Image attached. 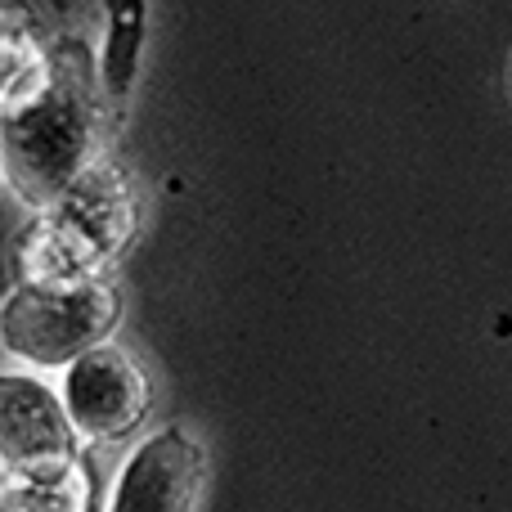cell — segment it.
<instances>
[{"label":"cell","instance_id":"1","mask_svg":"<svg viewBox=\"0 0 512 512\" xmlns=\"http://www.w3.org/2000/svg\"><path fill=\"white\" fill-rule=\"evenodd\" d=\"M95 68L77 41L50 54V77L5 104V180L27 207H54L95 153Z\"/></svg>","mask_w":512,"mask_h":512},{"label":"cell","instance_id":"2","mask_svg":"<svg viewBox=\"0 0 512 512\" xmlns=\"http://www.w3.org/2000/svg\"><path fill=\"white\" fill-rule=\"evenodd\" d=\"M135 230V207L122 176L90 167L32 230L23 248L27 283H81L99 279Z\"/></svg>","mask_w":512,"mask_h":512},{"label":"cell","instance_id":"3","mask_svg":"<svg viewBox=\"0 0 512 512\" xmlns=\"http://www.w3.org/2000/svg\"><path fill=\"white\" fill-rule=\"evenodd\" d=\"M122 319V297L104 279L81 283H18L5 297L0 337L5 351L36 369H72L104 346Z\"/></svg>","mask_w":512,"mask_h":512},{"label":"cell","instance_id":"4","mask_svg":"<svg viewBox=\"0 0 512 512\" xmlns=\"http://www.w3.org/2000/svg\"><path fill=\"white\" fill-rule=\"evenodd\" d=\"M0 459H5V481L59 477L77 463V427L68 418V405L41 378L27 373L0 378Z\"/></svg>","mask_w":512,"mask_h":512},{"label":"cell","instance_id":"5","mask_svg":"<svg viewBox=\"0 0 512 512\" xmlns=\"http://www.w3.org/2000/svg\"><path fill=\"white\" fill-rule=\"evenodd\" d=\"M63 405L86 441H122L149 418L153 387L149 373L122 346L104 342L63 369Z\"/></svg>","mask_w":512,"mask_h":512},{"label":"cell","instance_id":"6","mask_svg":"<svg viewBox=\"0 0 512 512\" xmlns=\"http://www.w3.org/2000/svg\"><path fill=\"white\" fill-rule=\"evenodd\" d=\"M207 477V454L185 427L144 436L122 463L108 512H194Z\"/></svg>","mask_w":512,"mask_h":512},{"label":"cell","instance_id":"7","mask_svg":"<svg viewBox=\"0 0 512 512\" xmlns=\"http://www.w3.org/2000/svg\"><path fill=\"white\" fill-rule=\"evenodd\" d=\"M108 36L104 54H99V77L113 99H126L140 77V54H144V27H149V0H104Z\"/></svg>","mask_w":512,"mask_h":512}]
</instances>
